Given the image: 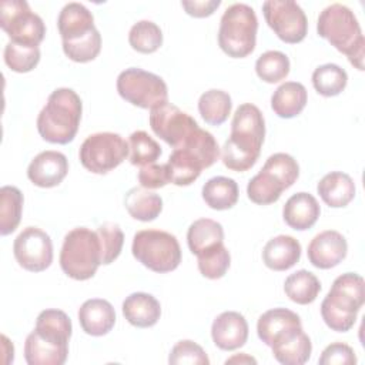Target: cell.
Here are the masks:
<instances>
[{"label": "cell", "mask_w": 365, "mask_h": 365, "mask_svg": "<svg viewBox=\"0 0 365 365\" xmlns=\"http://www.w3.org/2000/svg\"><path fill=\"white\" fill-rule=\"evenodd\" d=\"M364 302V278L355 272H345L335 278L329 292L321 302L322 319L332 331L346 332L354 327Z\"/></svg>", "instance_id": "3957f363"}, {"label": "cell", "mask_w": 365, "mask_h": 365, "mask_svg": "<svg viewBox=\"0 0 365 365\" xmlns=\"http://www.w3.org/2000/svg\"><path fill=\"white\" fill-rule=\"evenodd\" d=\"M264 137L265 135L252 131L231 128V134L221 151L224 165L238 173L250 170L261 154Z\"/></svg>", "instance_id": "4fadbf2b"}, {"label": "cell", "mask_w": 365, "mask_h": 365, "mask_svg": "<svg viewBox=\"0 0 365 365\" xmlns=\"http://www.w3.org/2000/svg\"><path fill=\"white\" fill-rule=\"evenodd\" d=\"M124 318L137 328H150L161 317V305L155 297L147 292H133L123 301Z\"/></svg>", "instance_id": "44dd1931"}, {"label": "cell", "mask_w": 365, "mask_h": 365, "mask_svg": "<svg viewBox=\"0 0 365 365\" xmlns=\"http://www.w3.org/2000/svg\"><path fill=\"white\" fill-rule=\"evenodd\" d=\"M221 4V0H191L181 1L185 13L192 17H208L211 16Z\"/></svg>", "instance_id": "c3c4849f"}, {"label": "cell", "mask_w": 365, "mask_h": 365, "mask_svg": "<svg viewBox=\"0 0 365 365\" xmlns=\"http://www.w3.org/2000/svg\"><path fill=\"white\" fill-rule=\"evenodd\" d=\"M97 235L101 245V264L108 265L118 258L124 244V234L118 224L104 222L97 228Z\"/></svg>", "instance_id": "7bdbcfd3"}, {"label": "cell", "mask_w": 365, "mask_h": 365, "mask_svg": "<svg viewBox=\"0 0 365 365\" xmlns=\"http://www.w3.org/2000/svg\"><path fill=\"white\" fill-rule=\"evenodd\" d=\"M274 358L282 365H302L311 358L312 344L302 325H294L279 332L269 344Z\"/></svg>", "instance_id": "5bb4252c"}, {"label": "cell", "mask_w": 365, "mask_h": 365, "mask_svg": "<svg viewBox=\"0 0 365 365\" xmlns=\"http://www.w3.org/2000/svg\"><path fill=\"white\" fill-rule=\"evenodd\" d=\"M284 190L285 188L281 185L279 181H277L267 171L261 170L250 180L247 185V195L255 204L268 205L278 201Z\"/></svg>", "instance_id": "74e56055"}, {"label": "cell", "mask_w": 365, "mask_h": 365, "mask_svg": "<svg viewBox=\"0 0 365 365\" xmlns=\"http://www.w3.org/2000/svg\"><path fill=\"white\" fill-rule=\"evenodd\" d=\"M78 322L83 331L91 336L108 334L115 324V311L107 299L91 298L81 304L78 309Z\"/></svg>", "instance_id": "d6986e66"}, {"label": "cell", "mask_w": 365, "mask_h": 365, "mask_svg": "<svg viewBox=\"0 0 365 365\" xmlns=\"http://www.w3.org/2000/svg\"><path fill=\"white\" fill-rule=\"evenodd\" d=\"M301 258V244L291 235L271 238L262 250V261L272 271L292 268Z\"/></svg>", "instance_id": "7402d4cb"}, {"label": "cell", "mask_w": 365, "mask_h": 365, "mask_svg": "<svg viewBox=\"0 0 365 365\" xmlns=\"http://www.w3.org/2000/svg\"><path fill=\"white\" fill-rule=\"evenodd\" d=\"M100 264L101 245L97 231L77 227L66 234L60 251V267L67 277L76 281L90 279Z\"/></svg>", "instance_id": "277c9868"}, {"label": "cell", "mask_w": 365, "mask_h": 365, "mask_svg": "<svg viewBox=\"0 0 365 365\" xmlns=\"http://www.w3.org/2000/svg\"><path fill=\"white\" fill-rule=\"evenodd\" d=\"M255 71L262 81L278 83L289 74V58L282 51L268 50L257 58Z\"/></svg>", "instance_id": "8d00e7d4"}, {"label": "cell", "mask_w": 365, "mask_h": 365, "mask_svg": "<svg viewBox=\"0 0 365 365\" xmlns=\"http://www.w3.org/2000/svg\"><path fill=\"white\" fill-rule=\"evenodd\" d=\"M225 364H257V359L247 354H237L225 361Z\"/></svg>", "instance_id": "f907efd6"}, {"label": "cell", "mask_w": 365, "mask_h": 365, "mask_svg": "<svg viewBox=\"0 0 365 365\" xmlns=\"http://www.w3.org/2000/svg\"><path fill=\"white\" fill-rule=\"evenodd\" d=\"M130 147L117 133H96L88 135L78 151L83 167L94 174H107L118 167L128 155Z\"/></svg>", "instance_id": "ba28073f"}, {"label": "cell", "mask_w": 365, "mask_h": 365, "mask_svg": "<svg viewBox=\"0 0 365 365\" xmlns=\"http://www.w3.org/2000/svg\"><path fill=\"white\" fill-rule=\"evenodd\" d=\"M138 181L143 188L155 190L170 182L165 164H148L140 168Z\"/></svg>", "instance_id": "7dc6e473"}, {"label": "cell", "mask_w": 365, "mask_h": 365, "mask_svg": "<svg viewBox=\"0 0 365 365\" xmlns=\"http://www.w3.org/2000/svg\"><path fill=\"white\" fill-rule=\"evenodd\" d=\"M308 93L298 81L282 83L271 96V108L281 118L297 117L307 106Z\"/></svg>", "instance_id": "484cf974"}, {"label": "cell", "mask_w": 365, "mask_h": 365, "mask_svg": "<svg viewBox=\"0 0 365 365\" xmlns=\"http://www.w3.org/2000/svg\"><path fill=\"white\" fill-rule=\"evenodd\" d=\"M317 191L327 205L341 208L354 200L355 182L346 173L332 171L319 180Z\"/></svg>", "instance_id": "cb8c5ba5"}, {"label": "cell", "mask_w": 365, "mask_h": 365, "mask_svg": "<svg viewBox=\"0 0 365 365\" xmlns=\"http://www.w3.org/2000/svg\"><path fill=\"white\" fill-rule=\"evenodd\" d=\"M346 251L348 244L345 237L335 230H327L311 240L308 245V259L319 269H329L344 261Z\"/></svg>", "instance_id": "9a60e30c"}, {"label": "cell", "mask_w": 365, "mask_h": 365, "mask_svg": "<svg viewBox=\"0 0 365 365\" xmlns=\"http://www.w3.org/2000/svg\"><path fill=\"white\" fill-rule=\"evenodd\" d=\"M301 325V318L291 309L287 308H272L265 311L257 322L258 338L269 346L271 341L284 329Z\"/></svg>", "instance_id": "4dcf8cb0"}, {"label": "cell", "mask_w": 365, "mask_h": 365, "mask_svg": "<svg viewBox=\"0 0 365 365\" xmlns=\"http://www.w3.org/2000/svg\"><path fill=\"white\" fill-rule=\"evenodd\" d=\"M134 258L154 272H171L181 262V248L175 235L161 230H141L133 238Z\"/></svg>", "instance_id": "8992f818"}, {"label": "cell", "mask_w": 365, "mask_h": 365, "mask_svg": "<svg viewBox=\"0 0 365 365\" xmlns=\"http://www.w3.org/2000/svg\"><path fill=\"white\" fill-rule=\"evenodd\" d=\"M0 26L10 41L24 46H38L46 34L43 19L31 11L24 0H3L0 3Z\"/></svg>", "instance_id": "9c48e42d"}, {"label": "cell", "mask_w": 365, "mask_h": 365, "mask_svg": "<svg viewBox=\"0 0 365 365\" xmlns=\"http://www.w3.org/2000/svg\"><path fill=\"white\" fill-rule=\"evenodd\" d=\"M150 127L174 150L184 147L200 128L190 114L168 101L150 111Z\"/></svg>", "instance_id": "8fae6325"}, {"label": "cell", "mask_w": 365, "mask_h": 365, "mask_svg": "<svg viewBox=\"0 0 365 365\" xmlns=\"http://www.w3.org/2000/svg\"><path fill=\"white\" fill-rule=\"evenodd\" d=\"M212 342L222 351L241 348L248 339V322L237 311L221 312L211 325Z\"/></svg>", "instance_id": "e0dca14e"}, {"label": "cell", "mask_w": 365, "mask_h": 365, "mask_svg": "<svg viewBox=\"0 0 365 365\" xmlns=\"http://www.w3.org/2000/svg\"><path fill=\"white\" fill-rule=\"evenodd\" d=\"M101 50V34L96 29L86 37H81L76 41L63 43L64 54L76 63H87L94 60Z\"/></svg>", "instance_id": "b9f144b4"}, {"label": "cell", "mask_w": 365, "mask_h": 365, "mask_svg": "<svg viewBox=\"0 0 365 365\" xmlns=\"http://www.w3.org/2000/svg\"><path fill=\"white\" fill-rule=\"evenodd\" d=\"M230 262H231V257L224 244L204 255L197 257L198 269L201 275L208 279L222 278L230 268Z\"/></svg>", "instance_id": "ee69618b"}, {"label": "cell", "mask_w": 365, "mask_h": 365, "mask_svg": "<svg viewBox=\"0 0 365 365\" xmlns=\"http://www.w3.org/2000/svg\"><path fill=\"white\" fill-rule=\"evenodd\" d=\"M168 362L173 365H208L210 359L205 351L197 342L191 339H182L173 346L168 356Z\"/></svg>", "instance_id": "f6af8a7d"}, {"label": "cell", "mask_w": 365, "mask_h": 365, "mask_svg": "<svg viewBox=\"0 0 365 365\" xmlns=\"http://www.w3.org/2000/svg\"><path fill=\"white\" fill-rule=\"evenodd\" d=\"M201 194L202 200L210 208L222 211L232 208L237 204L240 190L235 180L224 175H217L210 178L202 185Z\"/></svg>", "instance_id": "f1b7e54d"}, {"label": "cell", "mask_w": 365, "mask_h": 365, "mask_svg": "<svg viewBox=\"0 0 365 365\" xmlns=\"http://www.w3.org/2000/svg\"><path fill=\"white\" fill-rule=\"evenodd\" d=\"M68 356V345H58L30 332L24 342V359L29 365H63Z\"/></svg>", "instance_id": "603a6c76"}, {"label": "cell", "mask_w": 365, "mask_h": 365, "mask_svg": "<svg viewBox=\"0 0 365 365\" xmlns=\"http://www.w3.org/2000/svg\"><path fill=\"white\" fill-rule=\"evenodd\" d=\"M348 83L346 71L334 63L318 66L312 73V86L318 94L334 97L344 91Z\"/></svg>", "instance_id": "e575fe53"}, {"label": "cell", "mask_w": 365, "mask_h": 365, "mask_svg": "<svg viewBox=\"0 0 365 365\" xmlns=\"http://www.w3.org/2000/svg\"><path fill=\"white\" fill-rule=\"evenodd\" d=\"M130 46L143 54L157 51L163 44V31L151 20H140L130 29Z\"/></svg>", "instance_id": "d590c367"}, {"label": "cell", "mask_w": 365, "mask_h": 365, "mask_svg": "<svg viewBox=\"0 0 365 365\" xmlns=\"http://www.w3.org/2000/svg\"><path fill=\"white\" fill-rule=\"evenodd\" d=\"M318 362L321 365H352L356 364V356L348 344L334 342L322 351Z\"/></svg>", "instance_id": "bcb514c9"}, {"label": "cell", "mask_w": 365, "mask_h": 365, "mask_svg": "<svg viewBox=\"0 0 365 365\" xmlns=\"http://www.w3.org/2000/svg\"><path fill=\"white\" fill-rule=\"evenodd\" d=\"M187 242L194 255H204L224 244V228L211 218H200L190 225Z\"/></svg>", "instance_id": "d4e9b609"}, {"label": "cell", "mask_w": 365, "mask_h": 365, "mask_svg": "<svg viewBox=\"0 0 365 365\" xmlns=\"http://www.w3.org/2000/svg\"><path fill=\"white\" fill-rule=\"evenodd\" d=\"M319 214L321 208L317 198L304 191L291 195L282 208L284 221L297 231L311 228L317 222Z\"/></svg>", "instance_id": "ffe728a7"}, {"label": "cell", "mask_w": 365, "mask_h": 365, "mask_svg": "<svg viewBox=\"0 0 365 365\" xmlns=\"http://www.w3.org/2000/svg\"><path fill=\"white\" fill-rule=\"evenodd\" d=\"M68 173L67 157L54 150L41 151L37 154L27 168L29 180L41 188H51L58 185Z\"/></svg>", "instance_id": "2e32d148"}, {"label": "cell", "mask_w": 365, "mask_h": 365, "mask_svg": "<svg viewBox=\"0 0 365 365\" xmlns=\"http://www.w3.org/2000/svg\"><path fill=\"white\" fill-rule=\"evenodd\" d=\"M57 27L63 43L76 41L96 30L91 11L77 1L67 3L61 9L57 19Z\"/></svg>", "instance_id": "ac0fdd59"}, {"label": "cell", "mask_w": 365, "mask_h": 365, "mask_svg": "<svg viewBox=\"0 0 365 365\" xmlns=\"http://www.w3.org/2000/svg\"><path fill=\"white\" fill-rule=\"evenodd\" d=\"M34 331L58 345H68L73 325L70 317L61 309H44L36 319Z\"/></svg>", "instance_id": "4316f807"}, {"label": "cell", "mask_w": 365, "mask_h": 365, "mask_svg": "<svg viewBox=\"0 0 365 365\" xmlns=\"http://www.w3.org/2000/svg\"><path fill=\"white\" fill-rule=\"evenodd\" d=\"M284 291L292 302L308 305L317 299L321 291V282L311 271L299 269L287 277L284 282Z\"/></svg>", "instance_id": "1f68e13d"}, {"label": "cell", "mask_w": 365, "mask_h": 365, "mask_svg": "<svg viewBox=\"0 0 365 365\" xmlns=\"http://www.w3.org/2000/svg\"><path fill=\"white\" fill-rule=\"evenodd\" d=\"M165 165L170 182L178 187L192 184L202 170L200 160L191 151L184 148H175Z\"/></svg>", "instance_id": "f546056e"}, {"label": "cell", "mask_w": 365, "mask_h": 365, "mask_svg": "<svg viewBox=\"0 0 365 365\" xmlns=\"http://www.w3.org/2000/svg\"><path fill=\"white\" fill-rule=\"evenodd\" d=\"M23 212V194L14 185L0 188V234H11L20 224Z\"/></svg>", "instance_id": "836d02e7"}, {"label": "cell", "mask_w": 365, "mask_h": 365, "mask_svg": "<svg viewBox=\"0 0 365 365\" xmlns=\"http://www.w3.org/2000/svg\"><path fill=\"white\" fill-rule=\"evenodd\" d=\"M258 19L245 3H234L224 11L218 29V46L232 58H244L255 48Z\"/></svg>", "instance_id": "5b68a950"}, {"label": "cell", "mask_w": 365, "mask_h": 365, "mask_svg": "<svg viewBox=\"0 0 365 365\" xmlns=\"http://www.w3.org/2000/svg\"><path fill=\"white\" fill-rule=\"evenodd\" d=\"M130 147V163L133 165L144 167L154 164L155 160L161 155L160 144L145 131L137 130L128 137Z\"/></svg>", "instance_id": "f35d334b"}, {"label": "cell", "mask_w": 365, "mask_h": 365, "mask_svg": "<svg viewBox=\"0 0 365 365\" xmlns=\"http://www.w3.org/2000/svg\"><path fill=\"white\" fill-rule=\"evenodd\" d=\"M124 205L128 214L138 221H153L163 211V200L158 194L143 187H133L125 192Z\"/></svg>", "instance_id": "83f0119b"}, {"label": "cell", "mask_w": 365, "mask_h": 365, "mask_svg": "<svg viewBox=\"0 0 365 365\" xmlns=\"http://www.w3.org/2000/svg\"><path fill=\"white\" fill-rule=\"evenodd\" d=\"M267 24L285 43L295 44L305 38L308 20L301 6L292 0H267L262 4Z\"/></svg>", "instance_id": "30bf717a"}, {"label": "cell", "mask_w": 365, "mask_h": 365, "mask_svg": "<svg viewBox=\"0 0 365 365\" xmlns=\"http://www.w3.org/2000/svg\"><path fill=\"white\" fill-rule=\"evenodd\" d=\"M261 170L271 174L285 190L289 188L299 177V165L297 160L287 153H275L269 155Z\"/></svg>", "instance_id": "60d3db41"}, {"label": "cell", "mask_w": 365, "mask_h": 365, "mask_svg": "<svg viewBox=\"0 0 365 365\" xmlns=\"http://www.w3.org/2000/svg\"><path fill=\"white\" fill-rule=\"evenodd\" d=\"M13 254L21 268L41 272L53 262L51 238L37 227H26L14 240Z\"/></svg>", "instance_id": "7c38bea8"}, {"label": "cell", "mask_w": 365, "mask_h": 365, "mask_svg": "<svg viewBox=\"0 0 365 365\" xmlns=\"http://www.w3.org/2000/svg\"><path fill=\"white\" fill-rule=\"evenodd\" d=\"M317 31L345 54L355 68L364 70L365 38L358 19L349 7L341 3L327 6L318 16Z\"/></svg>", "instance_id": "6da1fadb"}, {"label": "cell", "mask_w": 365, "mask_h": 365, "mask_svg": "<svg viewBox=\"0 0 365 365\" xmlns=\"http://www.w3.org/2000/svg\"><path fill=\"white\" fill-rule=\"evenodd\" d=\"M81 111V98L73 88H56L38 113L37 131L48 143L68 144L78 131Z\"/></svg>", "instance_id": "7a4b0ae2"}, {"label": "cell", "mask_w": 365, "mask_h": 365, "mask_svg": "<svg viewBox=\"0 0 365 365\" xmlns=\"http://www.w3.org/2000/svg\"><path fill=\"white\" fill-rule=\"evenodd\" d=\"M1 341H3V356H4L3 362L10 364V362H13V358H14V346L7 339L6 335H1Z\"/></svg>", "instance_id": "681fc988"}, {"label": "cell", "mask_w": 365, "mask_h": 365, "mask_svg": "<svg viewBox=\"0 0 365 365\" xmlns=\"http://www.w3.org/2000/svg\"><path fill=\"white\" fill-rule=\"evenodd\" d=\"M117 91L125 101L140 108H155L168 101L165 81L150 71L130 67L117 77Z\"/></svg>", "instance_id": "52a82bcc"}, {"label": "cell", "mask_w": 365, "mask_h": 365, "mask_svg": "<svg viewBox=\"0 0 365 365\" xmlns=\"http://www.w3.org/2000/svg\"><path fill=\"white\" fill-rule=\"evenodd\" d=\"M231 97L227 91L211 88L201 94L198 100V111L204 121L210 125H221L231 113Z\"/></svg>", "instance_id": "d6a6232c"}, {"label": "cell", "mask_w": 365, "mask_h": 365, "mask_svg": "<svg viewBox=\"0 0 365 365\" xmlns=\"http://www.w3.org/2000/svg\"><path fill=\"white\" fill-rule=\"evenodd\" d=\"M40 61L38 46H24L9 41L4 47V63L16 73H29Z\"/></svg>", "instance_id": "ab89813d"}]
</instances>
